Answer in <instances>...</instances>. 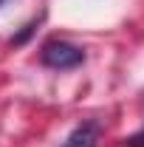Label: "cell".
Masks as SVG:
<instances>
[{
	"instance_id": "obj_1",
	"label": "cell",
	"mask_w": 144,
	"mask_h": 147,
	"mask_svg": "<svg viewBox=\"0 0 144 147\" xmlns=\"http://www.w3.org/2000/svg\"><path fill=\"white\" fill-rule=\"evenodd\" d=\"M40 62L45 68H54V71H71V68H79L85 62V51L79 45H73L68 40H48L42 42L40 48Z\"/></svg>"
},
{
	"instance_id": "obj_2",
	"label": "cell",
	"mask_w": 144,
	"mask_h": 147,
	"mask_svg": "<svg viewBox=\"0 0 144 147\" xmlns=\"http://www.w3.org/2000/svg\"><path fill=\"white\" fill-rule=\"evenodd\" d=\"M99 136H102V125L96 119H88V122L76 125L68 133V139L62 142V147H96L99 144Z\"/></svg>"
},
{
	"instance_id": "obj_3",
	"label": "cell",
	"mask_w": 144,
	"mask_h": 147,
	"mask_svg": "<svg viewBox=\"0 0 144 147\" xmlns=\"http://www.w3.org/2000/svg\"><path fill=\"white\" fill-rule=\"evenodd\" d=\"M42 20H45V11H40L34 20H28V23H26V26L20 28L17 34H11V37H9V45H14V48L26 45V42H28V40L37 34V28H40V23H42Z\"/></svg>"
},
{
	"instance_id": "obj_4",
	"label": "cell",
	"mask_w": 144,
	"mask_h": 147,
	"mask_svg": "<svg viewBox=\"0 0 144 147\" xmlns=\"http://www.w3.org/2000/svg\"><path fill=\"white\" fill-rule=\"evenodd\" d=\"M122 147H144V130L133 133V136H127L124 142H122Z\"/></svg>"
},
{
	"instance_id": "obj_5",
	"label": "cell",
	"mask_w": 144,
	"mask_h": 147,
	"mask_svg": "<svg viewBox=\"0 0 144 147\" xmlns=\"http://www.w3.org/2000/svg\"><path fill=\"white\" fill-rule=\"evenodd\" d=\"M3 3H6V0H0V6H3Z\"/></svg>"
}]
</instances>
